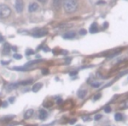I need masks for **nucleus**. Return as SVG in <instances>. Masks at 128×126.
<instances>
[{"instance_id": "nucleus-1", "label": "nucleus", "mask_w": 128, "mask_h": 126, "mask_svg": "<svg viewBox=\"0 0 128 126\" xmlns=\"http://www.w3.org/2000/svg\"><path fill=\"white\" fill-rule=\"evenodd\" d=\"M63 7L65 12L73 13L78 9V1L77 0H64Z\"/></svg>"}, {"instance_id": "nucleus-2", "label": "nucleus", "mask_w": 128, "mask_h": 126, "mask_svg": "<svg viewBox=\"0 0 128 126\" xmlns=\"http://www.w3.org/2000/svg\"><path fill=\"white\" fill-rule=\"evenodd\" d=\"M11 12H12V11L7 5H0V18H8L11 15Z\"/></svg>"}, {"instance_id": "nucleus-3", "label": "nucleus", "mask_w": 128, "mask_h": 126, "mask_svg": "<svg viewBox=\"0 0 128 126\" xmlns=\"http://www.w3.org/2000/svg\"><path fill=\"white\" fill-rule=\"evenodd\" d=\"M47 33H48L47 29H45V28L39 29V30H37V31H35L33 33V36L34 37V38H41V37H44L45 35H47Z\"/></svg>"}, {"instance_id": "nucleus-4", "label": "nucleus", "mask_w": 128, "mask_h": 126, "mask_svg": "<svg viewBox=\"0 0 128 126\" xmlns=\"http://www.w3.org/2000/svg\"><path fill=\"white\" fill-rule=\"evenodd\" d=\"M15 9H16V11H17V12H18V13L22 12V11H23V9H24V3L22 0H16Z\"/></svg>"}, {"instance_id": "nucleus-5", "label": "nucleus", "mask_w": 128, "mask_h": 126, "mask_svg": "<svg viewBox=\"0 0 128 126\" xmlns=\"http://www.w3.org/2000/svg\"><path fill=\"white\" fill-rule=\"evenodd\" d=\"M64 0H53V7L54 10L59 11L62 7V5H63Z\"/></svg>"}, {"instance_id": "nucleus-6", "label": "nucleus", "mask_w": 128, "mask_h": 126, "mask_svg": "<svg viewBox=\"0 0 128 126\" xmlns=\"http://www.w3.org/2000/svg\"><path fill=\"white\" fill-rule=\"evenodd\" d=\"M13 70L16 71H22V72H26V71H29L32 69V67L30 66H24V67H12Z\"/></svg>"}, {"instance_id": "nucleus-7", "label": "nucleus", "mask_w": 128, "mask_h": 126, "mask_svg": "<svg viewBox=\"0 0 128 126\" xmlns=\"http://www.w3.org/2000/svg\"><path fill=\"white\" fill-rule=\"evenodd\" d=\"M76 36V33L73 31H70V32H67L66 33L63 34V39H71L73 38H75Z\"/></svg>"}, {"instance_id": "nucleus-8", "label": "nucleus", "mask_w": 128, "mask_h": 126, "mask_svg": "<svg viewBox=\"0 0 128 126\" xmlns=\"http://www.w3.org/2000/svg\"><path fill=\"white\" fill-rule=\"evenodd\" d=\"M38 9H39V5L37 3H32V4L29 5V7H28L29 12H34Z\"/></svg>"}, {"instance_id": "nucleus-9", "label": "nucleus", "mask_w": 128, "mask_h": 126, "mask_svg": "<svg viewBox=\"0 0 128 126\" xmlns=\"http://www.w3.org/2000/svg\"><path fill=\"white\" fill-rule=\"evenodd\" d=\"M48 116V113L45 110H41L40 112H39V118L41 120H45Z\"/></svg>"}, {"instance_id": "nucleus-10", "label": "nucleus", "mask_w": 128, "mask_h": 126, "mask_svg": "<svg viewBox=\"0 0 128 126\" xmlns=\"http://www.w3.org/2000/svg\"><path fill=\"white\" fill-rule=\"evenodd\" d=\"M18 85H19V83H11V84H8L7 86L5 87V89L7 90L8 92H10L12 90L16 89V88L18 87Z\"/></svg>"}, {"instance_id": "nucleus-11", "label": "nucleus", "mask_w": 128, "mask_h": 126, "mask_svg": "<svg viewBox=\"0 0 128 126\" xmlns=\"http://www.w3.org/2000/svg\"><path fill=\"white\" fill-rule=\"evenodd\" d=\"M33 110H32V109H30V110H27L25 112V115H24V118L25 119H29L31 118L32 116H33Z\"/></svg>"}, {"instance_id": "nucleus-12", "label": "nucleus", "mask_w": 128, "mask_h": 126, "mask_svg": "<svg viewBox=\"0 0 128 126\" xmlns=\"http://www.w3.org/2000/svg\"><path fill=\"white\" fill-rule=\"evenodd\" d=\"M98 31V26H97V24L96 23H93L90 27V33H95L97 32Z\"/></svg>"}, {"instance_id": "nucleus-13", "label": "nucleus", "mask_w": 128, "mask_h": 126, "mask_svg": "<svg viewBox=\"0 0 128 126\" xmlns=\"http://www.w3.org/2000/svg\"><path fill=\"white\" fill-rule=\"evenodd\" d=\"M86 95H87V90L86 89H81L77 92V96L81 99H83L86 96Z\"/></svg>"}, {"instance_id": "nucleus-14", "label": "nucleus", "mask_w": 128, "mask_h": 126, "mask_svg": "<svg viewBox=\"0 0 128 126\" xmlns=\"http://www.w3.org/2000/svg\"><path fill=\"white\" fill-rule=\"evenodd\" d=\"M42 83H41V82H39V83H36V84H34L33 86V88H32V90H33V92H38L39 90L41 89V88H42Z\"/></svg>"}, {"instance_id": "nucleus-15", "label": "nucleus", "mask_w": 128, "mask_h": 126, "mask_svg": "<svg viewBox=\"0 0 128 126\" xmlns=\"http://www.w3.org/2000/svg\"><path fill=\"white\" fill-rule=\"evenodd\" d=\"M10 51H11V46H10V45H9L8 43L5 44V46H4V49H3V54H8L9 53H10Z\"/></svg>"}, {"instance_id": "nucleus-16", "label": "nucleus", "mask_w": 128, "mask_h": 126, "mask_svg": "<svg viewBox=\"0 0 128 126\" xmlns=\"http://www.w3.org/2000/svg\"><path fill=\"white\" fill-rule=\"evenodd\" d=\"M119 109H121V110H126V109H128V99L124 101L123 103H121L120 106H119Z\"/></svg>"}, {"instance_id": "nucleus-17", "label": "nucleus", "mask_w": 128, "mask_h": 126, "mask_svg": "<svg viewBox=\"0 0 128 126\" xmlns=\"http://www.w3.org/2000/svg\"><path fill=\"white\" fill-rule=\"evenodd\" d=\"M43 61V60H31V61L27 62L25 66H32V65H34L36 63H39V62H41Z\"/></svg>"}, {"instance_id": "nucleus-18", "label": "nucleus", "mask_w": 128, "mask_h": 126, "mask_svg": "<svg viewBox=\"0 0 128 126\" xmlns=\"http://www.w3.org/2000/svg\"><path fill=\"white\" fill-rule=\"evenodd\" d=\"M33 81L32 80V79H30V80H26V81H23V82H19V85H23V86H26V85H29L31 84V83H33Z\"/></svg>"}, {"instance_id": "nucleus-19", "label": "nucleus", "mask_w": 128, "mask_h": 126, "mask_svg": "<svg viewBox=\"0 0 128 126\" xmlns=\"http://www.w3.org/2000/svg\"><path fill=\"white\" fill-rule=\"evenodd\" d=\"M101 85H102V83L100 82H90V86L93 88H99L101 87Z\"/></svg>"}, {"instance_id": "nucleus-20", "label": "nucleus", "mask_w": 128, "mask_h": 126, "mask_svg": "<svg viewBox=\"0 0 128 126\" xmlns=\"http://www.w3.org/2000/svg\"><path fill=\"white\" fill-rule=\"evenodd\" d=\"M114 118H115L116 121H121V120L123 119V116H122L120 113H117V114H115Z\"/></svg>"}, {"instance_id": "nucleus-21", "label": "nucleus", "mask_w": 128, "mask_h": 126, "mask_svg": "<svg viewBox=\"0 0 128 126\" xmlns=\"http://www.w3.org/2000/svg\"><path fill=\"white\" fill-rule=\"evenodd\" d=\"M104 110H105V113H110L111 111V107H110L109 105H107L106 107H105Z\"/></svg>"}, {"instance_id": "nucleus-22", "label": "nucleus", "mask_w": 128, "mask_h": 126, "mask_svg": "<svg viewBox=\"0 0 128 126\" xmlns=\"http://www.w3.org/2000/svg\"><path fill=\"white\" fill-rule=\"evenodd\" d=\"M13 117H14V116H7V117H5V118L2 119V122H9V121L12 120L11 118H13Z\"/></svg>"}, {"instance_id": "nucleus-23", "label": "nucleus", "mask_w": 128, "mask_h": 126, "mask_svg": "<svg viewBox=\"0 0 128 126\" xmlns=\"http://www.w3.org/2000/svg\"><path fill=\"white\" fill-rule=\"evenodd\" d=\"M13 58L16 60H20V59H22V55L18 54H13Z\"/></svg>"}, {"instance_id": "nucleus-24", "label": "nucleus", "mask_w": 128, "mask_h": 126, "mask_svg": "<svg viewBox=\"0 0 128 126\" xmlns=\"http://www.w3.org/2000/svg\"><path fill=\"white\" fill-rule=\"evenodd\" d=\"M34 54V52H33V50H31V49H27L26 51V54L27 56H29V55H31V54Z\"/></svg>"}, {"instance_id": "nucleus-25", "label": "nucleus", "mask_w": 128, "mask_h": 126, "mask_svg": "<svg viewBox=\"0 0 128 126\" xmlns=\"http://www.w3.org/2000/svg\"><path fill=\"white\" fill-rule=\"evenodd\" d=\"M86 33H87V31H86L85 29H81L79 31L80 35H86Z\"/></svg>"}, {"instance_id": "nucleus-26", "label": "nucleus", "mask_w": 128, "mask_h": 126, "mask_svg": "<svg viewBox=\"0 0 128 126\" xmlns=\"http://www.w3.org/2000/svg\"><path fill=\"white\" fill-rule=\"evenodd\" d=\"M101 118H102V115H101V114H97V115L95 116V117H94V119H95L96 121H98V120H100Z\"/></svg>"}, {"instance_id": "nucleus-27", "label": "nucleus", "mask_w": 128, "mask_h": 126, "mask_svg": "<svg viewBox=\"0 0 128 126\" xmlns=\"http://www.w3.org/2000/svg\"><path fill=\"white\" fill-rule=\"evenodd\" d=\"M99 98H101V94H97V95L93 97V101H97Z\"/></svg>"}, {"instance_id": "nucleus-28", "label": "nucleus", "mask_w": 128, "mask_h": 126, "mask_svg": "<svg viewBox=\"0 0 128 126\" xmlns=\"http://www.w3.org/2000/svg\"><path fill=\"white\" fill-rule=\"evenodd\" d=\"M41 72H42V75H48V74H49V70L47 69V68H43Z\"/></svg>"}, {"instance_id": "nucleus-29", "label": "nucleus", "mask_w": 128, "mask_h": 126, "mask_svg": "<svg viewBox=\"0 0 128 126\" xmlns=\"http://www.w3.org/2000/svg\"><path fill=\"white\" fill-rule=\"evenodd\" d=\"M44 106H45V107H51V106H53V103H52V102L45 103H44Z\"/></svg>"}, {"instance_id": "nucleus-30", "label": "nucleus", "mask_w": 128, "mask_h": 126, "mask_svg": "<svg viewBox=\"0 0 128 126\" xmlns=\"http://www.w3.org/2000/svg\"><path fill=\"white\" fill-rule=\"evenodd\" d=\"M82 120H83V121H84V122L90 121V116H82Z\"/></svg>"}, {"instance_id": "nucleus-31", "label": "nucleus", "mask_w": 128, "mask_h": 126, "mask_svg": "<svg viewBox=\"0 0 128 126\" xmlns=\"http://www.w3.org/2000/svg\"><path fill=\"white\" fill-rule=\"evenodd\" d=\"M128 73V70H126V71H124V72H121L119 75H118V77H120V76H123V75H125L126 74H127Z\"/></svg>"}, {"instance_id": "nucleus-32", "label": "nucleus", "mask_w": 128, "mask_h": 126, "mask_svg": "<svg viewBox=\"0 0 128 126\" xmlns=\"http://www.w3.org/2000/svg\"><path fill=\"white\" fill-rule=\"evenodd\" d=\"M77 75V71H73V72H70L69 73V75L70 76H75V75Z\"/></svg>"}, {"instance_id": "nucleus-33", "label": "nucleus", "mask_w": 128, "mask_h": 126, "mask_svg": "<svg viewBox=\"0 0 128 126\" xmlns=\"http://www.w3.org/2000/svg\"><path fill=\"white\" fill-rule=\"evenodd\" d=\"M70 61H71V59H70V58H67V59L65 60V63H66L67 65L70 64Z\"/></svg>"}, {"instance_id": "nucleus-34", "label": "nucleus", "mask_w": 128, "mask_h": 126, "mask_svg": "<svg viewBox=\"0 0 128 126\" xmlns=\"http://www.w3.org/2000/svg\"><path fill=\"white\" fill-rule=\"evenodd\" d=\"M2 106L4 107V108H6V107L8 106V103H7V102H3V103H2Z\"/></svg>"}, {"instance_id": "nucleus-35", "label": "nucleus", "mask_w": 128, "mask_h": 126, "mask_svg": "<svg viewBox=\"0 0 128 126\" xmlns=\"http://www.w3.org/2000/svg\"><path fill=\"white\" fill-rule=\"evenodd\" d=\"M76 122V119H72V120H70V121H69V124H74Z\"/></svg>"}, {"instance_id": "nucleus-36", "label": "nucleus", "mask_w": 128, "mask_h": 126, "mask_svg": "<svg viewBox=\"0 0 128 126\" xmlns=\"http://www.w3.org/2000/svg\"><path fill=\"white\" fill-rule=\"evenodd\" d=\"M14 100H15V97H10V99H9V102H10L11 103H12L13 102H14Z\"/></svg>"}, {"instance_id": "nucleus-37", "label": "nucleus", "mask_w": 128, "mask_h": 126, "mask_svg": "<svg viewBox=\"0 0 128 126\" xmlns=\"http://www.w3.org/2000/svg\"><path fill=\"white\" fill-rule=\"evenodd\" d=\"M62 103V98H60V99H58V100H57V104H61Z\"/></svg>"}, {"instance_id": "nucleus-38", "label": "nucleus", "mask_w": 128, "mask_h": 126, "mask_svg": "<svg viewBox=\"0 0 128 126\" xmlns=\"http://www.w3.org/2000/svg\"><path fill=\"white\" fill-rule=\"evenodd\" d=\"M9 63H10V60H8V61H2L3 65H8Z\"/></svg>"}, {"instance_id": "nucleus-39", "label": "nucleus", "mask_w": 128, "mask_h": 126, "mask_svg": "<svg viewBox=\"0 0 128 126\" xmlns=\"http://www.w3.org/2000/svg\"><path fill=\"white\" fill-rule=\"evenodd\" d=\"M107 26H108V23H107V22H105V24H104V28H106V27H107Z\"/></svg>"}, {"instance_id": "nucleus-40", "label": "nucleus", "mask_w": 128, "mask_h": 126, "mask_svg": "<svg viewBox=\"0 0 128 126\" xmlns=\"http://www.w3.org/2000/svg\"><path fill=\"white\" fill-rule=\"evenodd\" d=\"M12 49L13 51H17V50H18V49H17V47H16V46H12Z\"/></svg>"}, {"instance_id": "nucleus-41", "label": "nucleus", "mask_w": 128, "mask_h": 126, "mask_svg": "<svg viewBox=\"0 0 128 126\" xmlns=\"http://www.w3.org/2000/svg\"><path fill=\"white\" fill-rule=\"evenodd\" d=\"M2 41H4V38H3L2 35H0V42H2Z\"/></svg>"}, {"instance_id": "nucleus-42", "label": "nucleus", "mask_w": 128, "mask_h": 126, "mask_svg": "<svg viewBox=\"0 0 128 126\" xmlns=\"http://www.w3.org/2000/svg\"><path fill=\"white\" fill-rule=\"evenodd\" d=\"M39 1H40V2H41V3H46L47 0H39Z\"/></svg>"}, {"instance_id": "nucleus-43", "label": "nucleus", "mask_w": 128, "mask_h": 126, "mask_svg": "<svg viewBox=\"0 0 128 126\" xmlns=\"http://www.w3.org/2000/svg\"><path fill=\"white\" fill-rule=\"evenodd\" d=\"M2 105V102H1V100H0V106Z\"/></svg>"}, {"instance_id": "nucleus-44", "label": "nucleus", "mask_w": 128, "mask_h": 126, "mask_svg": "<svg viewBox=\"0 0 128 126\" xmlns=\"http://www.w3.org/2000/svg\"><path fill=\"white\" fill-rule=\"evenodd\" d=\"M76 126H83V125H81V124H78V125H76Z\"/></svg>"}]
</instances>
